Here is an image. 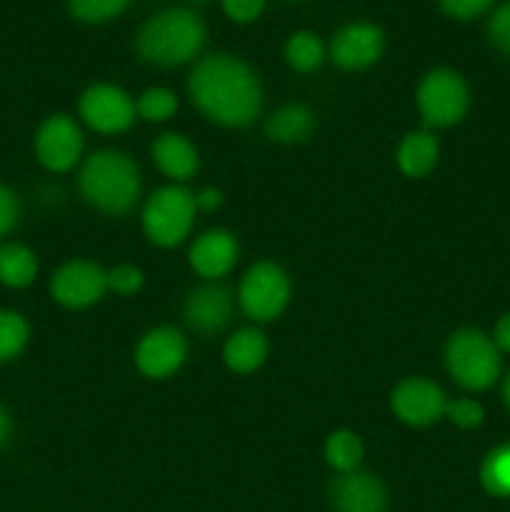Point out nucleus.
Wrapping results in <instances>:
<instances>
[{
	"label": "nucleus",
	"instance_id": "obj_7",
	"mask_svg": "<svg viewBox=\"0 0 510 512\" xmlns=\"http://www.w3.org/2000/svg\"><path fill=\"white\" fill-rule=\"evenodd\" d=\"M290 298L288 275L275 263H258L240 283V308L258 323L278 318Z\"/></svg>",
	"mask_w": 510,
	"mask_h": 512
},
{
	"label": "nucleus",
	"instance_id": "obj_34",
	"mask_svg": "<svg viewBox=\"0 0 510 512\" xmlns=\"http://www.w3.org/2000/svg\"><path fill=\"white\" fill-rule=\"evenodd\" d=\"M493 343L498 345V350H503V353H510V313H505L503 318L498 320V325H495Z\"/></svg>",
	"mask_w": 510,
	"mask_h": 512
},
{
	"label": "nucleus",
	"instance_id": "obj_10",
	"mask_svg": "<svg viewBox=\"0 0 510 512\" xmlns=\"http://www.w3.org/2000/svg\"><path fill=\"white\" fill-rule=\"evenodd\" d=\"M80 115L98 133H120L133 123L135 105L115 85H93L80 98Z\"/></svg>",
	"mask_w": 510,
	"mask_h": 512
},
{
	"label": "nucleus",
	"instance_id": "obj_18",
	"mask_svg": "<svg viewBox=\"0 0 510 512\" xmlns=\"http://www.w3.org/2000/svg\"><path fill=\"white\" fill-rule=\"evenodd\" d=\"M225 363L233 373H253L263 365L265 355H268V343H265L260 330H238L233 338L225 343Z\"/></svg>",
	"mask_w": 510,
	"mask_h": 512
},
{
	"label": "nucleus",
	"instance_id": "obj_21",
	"mask_svg": "<svg viewBox=\"0 0 510 512\" xmlns=\"http://www.w3.org/2000/svg\"><path fill=\"white\" fill-rule=\"evenodd\" d=\"M313 125L315 118L308 108H303V105H285L268 120V135L278 140V143H298V140L308 138Z\"/></svg>",
	"mask_w": 510,
	"mask_h": 512
},
{
	"label": "nucleus",
	"instance_id": "obj_32",
	"mask_svg": "<svg viewBox=\"0 0 510 512\" xmlns=\"http://www.w3.org/2000/svg\"><path fill=\"white\" fill-rule=\"evenodd\" d=\"M18 215H20L18 198H15V193L8 188V185L0 183V238H5V235L15 228Z\"/></svg>",
	"mask_w": 510,
	"mask_h": 512
},
{
	"label": "nucleus",
	"instance_id": "obj_13",
	"mask_svg": "<svg viewBox=\"0 0 510 512\" xmlns=\"http://www.w3.org/2000/svg\"><path fill=\"white\" fill-rule=\"evenodd\" d=\"M185 355H188V345H185L183 335L170 328H158L150 330L140 340L138 350H135V363H138L140 373L148 378H168L183 365Z\"/></svg>",
	"mask_w": 510,
	"mask_h": 512
},
{
	"label": "nucleus",
	"instance_id": "obj_36",
	"mask_svg": "<svg viewBox=\"0 0 510 512\" xmlns=\"http://www.w3.org/2000/svg\"><path fill=\"white\" fill-rule=\"evenodd\" d=\"M8 438H10V415H8V410L0 405V448L8 443Z\"/></svg>",
	"mask_w": 510,
	"mask_h": 512
},
{
	"label": "nucleus",
	"instance_id": "obj_9",
	"mask_svg": "<svg viewBox=\"0 0 510 512\" xmlns=\"http://www.w3.org/2000/svg\"><path fill=\"white\" fill-rule=\"evenodd\" d=\"M108 290V273L88 260L65 263L50 280V293L65 308H85L103 298Z\"/></svg>",
	"mask_w": 510,
	"mask_h": 512
},
{
	"label": "nucleus",
	"instance_id": "obj_31",
	"mask_svg": "<svg viewBox=\"0 0 510 512\" xmlns=\"http://www.w3.org/2000/svg\"><path fill=\"white\" fill-rule=\"evenodd\" d=\"M108 288L120 295H133L143 288V273L133 265H118L108 273Z\"/></svg>",
	"mask_w": 510,
	"mask_h": 512
},
{
	"label": "nucleus",
	"instance_id": "obj_6",
	"mask_svg": "<svg viewBox=\"0 0 510 512\" xmlns=\"http://www.w3.org/2000/svg\"><path fill=\"white\" fill-rule=\"evenodd\" d=\"M470 93L463 75L450 68H435L420 80L418 85V108L428 125L448 128L460 123L468 113Z\"/></svg>",
	"mask_w": 510,
	"mask_h": 512
},
{
	"label": "nucleus",
	"instance_id": "obj_38",
	"mask_svg": "<svg viewBox=\"0 0 510 512\" xmlns=\"http://www.w3.org/2000/svg\"><path fill=\"white\" fill-rule=\"evenodd\" d=\"M193 3H203V0H193Z\"/></svg>",
	"mask_w": 510,
	"mask_h": 512
},
{
	"label": "nucleus",
	"instance_id": "obj_2",
	"mask_svg": "<svg viewBox=\"0 0 510 512\" xmlns=\"http://www.w3.org/2000/svg\"><path fill=\"white\" fill-rule=\"evenodd\" d=\"M203 43V20L188 8H168L143 25L138 35V53L155 65H183L200 53Z\"/></svg>",
	"mask_w": 510,
	"mask_h": 512
},
{
	"label": "nucleus",
	"instance_id": "obj_19",
	"mask_svg": "<svg viewBox=\"0 0 510 512\" xmlns=\"http://www.w3.org/2000/svg\"><path fill=\"white\" fill-rule=\"evenodd\" d=\"M438 163V140L430 133H410L398 148V165L410 178H423Z\"/></svg>",
	"mask_w": 510,
	"mask_h": 512
},
{
	"label": "nucleus",
	"instance_id": "obj_23",
	"mask_svg": "<svg viewBox=\"0 0 510 512\" xmlns=\"http://www.w3.org/2000/svg\"><path fill=\"white\" fill-rule=\"evenodd\" d=\"M480 483L493 498H510V445L490 450L480 465Z\"/></svg>",
	"mask_w": 510,
	"mask_h": 512
},
{
	"label": "nucleus",
	"instance_id": "obj_17",
	"mask_svg": "<svg viewBox=\"0 0 510 512\" xmlns=\"http://www.w3.org/2000/svg\"><path fill=\"white\" fill-rule=\"evenodd\" d=\"M153 160L168 178L188 180L198 170V153L188 138L175 133L160 135L153 143Z\"/></svg>",
	"mask_w": 510,
	"mask_h": 512
},
{
	"label": "nucleus",
	"instance_id": "obj_29",
	"mask_svg": "<svg viewBox=\"0 0 510 512\" xmlns=\"http://www.w3.org/2000/svg\"><path fill=\"white\" fill-rule=\"evenodd\" d=\"M488 38L495 48L510 58V0L493 10L488 20Z\"/></svg>",
	"mask_w": 510,
	"mask_h": 512
},
{
	"label": "nucleus",
	"instance_id": "obj_1",
	"mask_svg": "<svg viewBox=\"0 0 510 512\" xmlns=\"http://www.w3.org/2000/svg\"><path fill=\"white\" fill-rule=\"evenodd\" d=\"M190 95L210 120L230 128L253 123L260 113V83L233 55H210L190 75Z\"/></svg>",
	"mask_w": 510,
	"mask_h": 512
},
{
	"label": "nucleus",
	"instance_id": "obj_30",
	"mask_svg": "<svg viewBox=\"0 0 510 512\" xmlns=\"http://www.w3.org/2000/svg\"><path fill=\"white\" fill-rule=\"evenodd\" d=\"M440 10L455 20H473L488 13L495 0H438Z\"/></svg>",
	"mask_w": 510,
	"mask_h": 512
},
{
	"label": "nucleus",
	"instance_id": "obj_12",
	"mask_svg": "<svg viewBox=\"0 0 510 512\" xmlns=\"http://www.w3.org/2000/svg\"><path fill=\"white\" fill-rule=\"evenodd\" d=\"M445 400L443 390L430 380H405L395 388L393 393V410L403 423L423 428V425L438 423L445 415Z\"/></svg>",
	"mask_w": 510,
	"mask_h": 512
},
{
	"label": "nucleus",
	"instance_id": "obj_16",
	"mask_svg": "<svg viewBox=\"0 0 510 512\" xmlns=\"http://www.w3.org/2000/svg\"><path fill=\"white\" fill-rule=\"evenodd\" d=\"M233 313V298L220 285H205L190 293L185 303V318L198 333H218L225 328Z\"/></svg>",
	"mask_w": 510,
	"mask_h": 512
},
{
	"label": "nucleus",
	"instance_id": "obj_8",
	"mask_svg": "<svg viewBox=\"0 0 510 512\" xmlns=\"http://www.w3.org/2000/svg\"><path fill=\"white\" fill-rule=\"evenodd\" d=\"M83 150V135L68 115H50L35 135V155L53 173L73 168Z\"/></svg>",
	"mask_w": 510,
	"mask_h": 512
},
{
	"label": "nucleus",
	"instance_id": "obj_27",
	"mask_svg": "<svg viewBox=\"0 0 510 512\" xmlns=\"http://www.w3.org/2000/svg\"><path fill=\"white\" fill-rule=\"evenodd\" d=\"M178 108V98L168 88H150L138 98V113L150 123L168 120Z\"/></svg>",
	"mask_w": 510,
	"mask_h": 512
},
{
	"label": "nucleus",
	"instance_id": "obj_25",
	"mask_svg": "<svg viewBox=\"0 0 510 512\" xmlns=\"http://www.w3.org/2000/svg\"><path fill=\"white\" fill-rule=\"evenodd\" d=\"M30 338L25 318L15 310H0V363L18 358Z\"/></svg>",
	"mask_w": 510,
	"mask_h": 512
},
{
	"label": "nucleus",
	"instance_id": "obj_33",
	"mask_svg": "<svg viewBox=\"0 0 510 512\" xmlns=\"http://www.w3.org/2000/svg\"><path fill=\"white\" fill-rule=\"evenodd\" d=\"M265 8V0H223V10L235 23H250Z\"/></svg>",
	"mask_w": 510,
	"mask_h": 512
},
{
	"label": "nucleus",
	"instance_id": "obj_5",
	"mask_svg": "<svg viewBox=\"0 0 510 512\" xmlns=\"http://www.w3.org/2000/svg\"><path fill=\"white\" fill-rule=\"evenodd\" d=\"M195 220V195L185 188L168 185L148 200L143 213V228L155 245L173 248L188 238Z\"/></svg>",
	"mask_w": 510,
	"mask_h": 512
},
{
	"label": "nucleus",
	"instance_id": "obj_37",
	"mask_svg": "<svg viewBox=\"0 0 510 512\" xmlns=\"http://www.w3.org/2000/svg\"><path fill=\"white\" fill-rule=\"evenodd\" d=\"M503 400L510 410V373H508V378H505V385H503Z\"/></svg>",
	"mask_w": 510,
	"mask_h": 512
},
{
	"label": "nucleus",
	"instance_id": "obj_4",
	"mask_svg": "<svg viewBox=\"0 0 510 512\" xmlns=\"http://www.w3.org/2000/svg\"><path fill=\"white\" fill-rule=\"evenodd\" d=\"M445 365L458 385L468 390H485L500 375V350L493 338L480 330L465 328L448 340Z\"/></svg>",
	"mask_w": 510,
	"mask_h": 512
},
{
	"label": "nucleus",
	"instance_id": "obj_35",
	"mask_svg": "<svg viewBox=\"0 0 510 512\" xmlns=\"http://www.w3.org/2000/svg\"><path fill=\"white\" fill-rule=\"evenodd\" d=\"M220 190H215V188H205V190H200L198 195H195V208H200V210H215L220 205Z\"/></svg>",
	"mask_w": 510,
	"mask_h": 512
},
{
	"label": "nucleus",
	"instance_id": "obj_28",
	"mask_svg": "<svg viewBox=\"0 0 510 512\" xmlns=\"http://www.w3.org/2000/svg\"><path fill=\"white\" fill-rule=\"evenodd\" d=\"M445 415L453 420L458 428L470 430V428H478L485 418V410L478 400H470V398H458V400H450L445 405Z\"/></svg>",
	"mask_w": 510,
	"mask_h": 512
},
{
	"label": "nucleus",
	"instance_id": "obj_15",
	"mask_svg": "<svg viewBox=\"0 0 510 512\" xmlns=\"http://www.w3.org/2000/svg\"><path fill=\"white\" fill-rule=\"evenodd\" d=\"M238 258V243L225 230H210V233L200 235L195 245L190 248V265L203 278H223L230 273Z\"/></svg>",
	"mask_w": 510,
	"mask_h": 512
},
{
	"label": "nucleus",
	"instance_id": "obj_26",
	"mask_svg": "<svg viewBox=\"0 0 510 512\" xmlns=\"http://www.w3.org/2000/svg\"><path fill=\"white\" fill-rule=\"evenodd\" d=\"M130 5V0H68L73 18L83 23H105Z\"/></svg>",
	"mask_w": 510,
	"mask_h": 512
},
{
	"label": "nucleus",
	"instance_id": "obj_3",
	"mask_svg": "<svg viewBox=\"0 0 510 512\" xmlns=\"http://www.w3.org/2000/svg\"><path fill=\"white\" fill-rule=\"evenodd\" d=\"M80 190L95 208L105 213H125L140 193L138 168L133 160L115 150L95 153L80 170Z\"/></svg>",
	"mask_w": 510,
	"mask_h": 512
},
{
	"label": "nucleus",
	"instance_id": "obj_11",
	"mask_svg": "<svg viewBox=\"0 0 510 512\" xmlns=\"http://www.w3.org/2000/svg\"><path fill=\"white\" fill-rule=\"evenodd\" d=\"M385 48V35L373 23H350L333 35L330 55L345 70H363L378 63Z\"/></svg>",
	"mask_w": 510,
	"mask_h": 512
},
{
	"label": "nucleus",
	"instance_id": "obj_14",
	"mask_svg": "<svg viewBox=\"0 0 510 512\" xmlns=\"http://www.w3.org/2000/svg\"><path fill=\"white\" fill-rule=\"evenodd\" d=\"M335 512H385L388 493L383 483L368 473H345L330 488Z\"/></svg>",
	"mask_w": 510,
	"mask_h": 512
},
{
	"label": "nucleus",
	"instance_id": "obj_22",
	"mask_svg": "<svg viewBox=\"0 0 510 512\" xmlns=\"http://www.w3.org/2000/svg\"><path fill=\"white\" fill-rule=\"evenodd\" d=\"M325 458H328L330 468L338 470L340 475L353 473V470H358L360 460H363V443L350 430H338L325 443Z\"/></svg>",
	"mask_w": 510,
	"mask_h": 512
},
{
	"label": "nucleus",
	"instance_id": "obj_24",
	"mask_svg": "<svg viewBox=\"0 0 510 512\" xmlns=\"http://www.w3.org/2000/svg\"><path fill=\"white\" fill-rule=\"evenodd\" d=\"M285 58H288L290 68L298 73H310L318 68L325 58V48L320 43L318 35L308 33V30H298L285 43Z\"/></svg>",
	"mask_w": 510,
	"mask_h": 512
},
{
	"label": "nucleus",
	"instance_id": "obj_20",
	"mask_svg": "<svg viewBox=\"0 0 510 512\" xmlns=\"http://www.w3.org/2000/svg\"><path fill=\"white\" fill-rule=\"evenodd\" d=\"M38 275V258L30 248L8 243L0 248V283L8 288H25Z\"/></svg>",
	"mask_w": 510,
	"mask_h": 512
}]
</instances>
